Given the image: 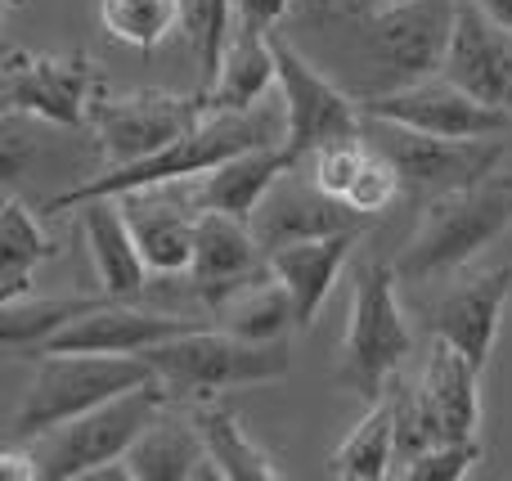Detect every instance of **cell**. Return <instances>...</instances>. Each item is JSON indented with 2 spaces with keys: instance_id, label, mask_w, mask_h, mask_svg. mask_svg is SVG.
Segmentation results:
<instances>
[{
  "instance_id": "8fae6325",
  "label": "cell",
  "mask_w": 512,
  "mask_h": 481,
  "mask_svg": "<svg viewBox=\"0 0 512 481\" xmlns=\"http://www.w3.org/2000/svg\"><path fill=\"white\" fill-rule=\"evenodd\" d=\"M364 113L373 122H396L423 135H445V140H490V135H504L512 122V113L481 104L477 95H468L445 72H432L423 81L369 95L364 99Z\"/></svg>"
},
{
  "instance_id": "d6986e66",
  "label": "cell",
  "mask_w": 512,
  "mask_h": 481,
  "mask_svg": "<svg viewBox=\"0 0 512 481\" xmlns=\"http://www.w3.org/2000/svg\"><path fill=\"white\" fill-rule=\"evenodd\" d=\"M418 401L441 441H472L481 428V365L454 342L432 338V356L418 378Z\"/></svg>"
},
{
  "instance_id": "ac0fdd59",
  "label": "cell",
  "mask_w": 512,
  "mask_h": 481,
  "mask_svg": "<svg viewBox=\"0 0 512 481\" xmlns=\"http://www.w3.org/2000/svg\"><path fill=\"white\" fill-rule=\"evenodd\" d=\"M512 293V270L495 266V270H477L463 284H454L450 293L436 306V338L454 342L472 365L486 369L490 351H495L499 338V315H504V302Z\"/></svg>"
},
{
  "instance_id": "83f0119b",
  "label": "cell",
  "mask_w": 512,
  "mask_h": 481,
  "mask_svg": "<svg viewBox=\"0 0 512 481\" xmlns=\"http://www.w3.org/2000/svg\"><path fill=\"white\" fill-rule=\"evenodd\" d=\"M104 288L95 297H41V293H23L14 302H0V342L5 351L23 356V351H36L54 338L59 329H68L77 315H86L90 306L104 302Z\"/></svg>"
},
{
  "instance_id": "d4e9b609",
  "label": "cell",
  "mask_w": 512,
  "mask_h": 481,
  "mask_svg": "<svg viewBox=\"0 0 512 481\" xmlns=\"http://www.w3.org/2000/svg\"><path fill=\"white\" fill-rule=\"evenodd\" d=\"M189 419L203 432V446L216 464V477H230V481H279L283 477V468H274V459L256 446L243 414L221 405V396L216 401H194Z\"/></svg>"
},
{
  "instance_id": "7a4b0ae2",
  "label": "cell",
  "mask_w": 512,
  "mask_h": 481,
  "mask_svg": "<svg viewBox=\"0 0 512 481\" xmlns=\"http://www.w3.org/2000/svg\"><path fill=\"white\" fill-rule=\"evenodd\" d=\"M508 230H512V176L508 171H490V176L472 180L463 189L427 198L414 239L405 243V252L391 266H396L400 284H423L432 275L463 270L495 239H504Z\"/></svg>"
},
{
  "instance_id": "e575fe53",
  "label": "cell",
  "mask_w": 512,
  "mask_h": 481,
  "mask_svg": "<svg viewBox=\"0 0 512 481\" xmlns=\"http://www.w3.org/2000/svg\"><path fill=\"white\" fill-rule=\"evenodd\" d=\"M207 5L212 0H185V36L189 41H203V27H207Z\"/></svg>"
},
{
  "instance_id": "8d00e7d4",
  "label": "cell",
  "mask_w": 512,
  "mask_h": 481,
  "mask_svg": "<svg viewBox=\"0 0 512 481\" xmlns=\"http://www.w3.org/2000/svg\"><path fill=\"white\" fill-rule=\"evenodd\" d=\"M18 5H23V0H9V9H18Z\"/></svg>"
},
{
  "instance_id": "44dd1931",
  "label": "cell",
  "mask_w": 512,
  "mask_h": 481,
  "mask_svg": "<svg viewBox=\"0 0 512 481\" xmlns=\"http://www.w3.org/2000/svg\"><path fill=\"white\" fill-rule=\"evenodd\" d=\"M360 239V230H342V234H319V239H301V243H283L270 252L274 275L283 279L292 297V311H297V329H310L315 315L324 311L328 293L337 288L351 248Z\"/></svg>"
},
{
  "instance_id": "2e32d148",
  "label": "cell",
  "mask_w": 512,
  "mask_h": 481,
  "mask_svg": "<svg viewBox=\"0 0 512 481\" xmlns=\"http://www.w3.org/2000/svg\"><path fill=\"white\" fill-rule=\"evenodd\" d=\"M301 167V162H297ZM283 171L252 212V230L265 243V252L283 248V243L319 239V234H342V230H364V216L346 207L342 198L324 194L310 180V171Z\"/></svg>"
},
{
  "instance_id": "e0dca14e",
  "label": "cell",
  "mask_w": 512,
  "mask_h": 481,
  "mask_svg": "<svg viewBox=\"0 0 512 481\" xmlns=\"http://www.w3.org/2000/svg\"><path fill=\"white\" fill-rule=\"evenodd\" d=\"M117 198H122L126 221H131L135 243H140L153 275H189L203 207L189 194H180V185L131 189V194H117Z\"/></svg>"
},
{
  "instance_id": "d6a6232c",
  "label": "cell",
  "mask_w": 512,
  "mask_h": 481,
  "mask_svg": "<svg viewBox=\"0 0 512 481\" xmlns=\"http://www.w3.org/2000/svg\"><path fill=\"white\" fill-rule=\"evenodd\" d=\"M477 464H481L477 437L472 441H436V446H427L418 459H409V464L400 468V477H409V481H459Z\"/></svg>"
},
{
  "instance_id": "4316f807",
  "label": "cell",
  "mask_w": 512,
  "mask_h": 481,
  "mask_svg": "<svg viewBox=\"0 0 512 481\" xmlns=\"http://www.w3.org/2000/svg\"><path fill=\"white\" fill-rule=\"evenodd\" d=\"M59 257V243L41 230L36 212L9 194L0 207V302L32 293V275L41 261Z\"/></svg>"
},
{
  "instance_id": "f1b7e54d",
  "label": "cell",
  "mask_w": 512,
  "mask_h": 481,
  "mask_svg": "<svg viewBox=\"0 0 512 481\" xmlns=\"http://www.w3.org/2000/svg\"><path fill=\"white\" fill-rule=\"evenodd\" d=\"M216 324L248 342H279L288 333V324L297 329V311H292V297L283 288L279 275H265L256 284L239 288L234 297H225L216 306Z\"/></svg>"
},
{
  "instance_id": "4dcf8cb0",
  "label": "cell",
  "mask_w": 512,
  "mask_h": 481,
  "mask_svg": "<svg viewBox=\"0 0 512 481\" xmlns=\"http://www.w3.org/2000/svg\"><path fill=\"white\" fill-rule=\"evenodd\" d=\"M400 189H405V180H400V167L391 162V153L378 149V144H369V158H364L351 194H346V207H355L360 216H378L396 203Z\"/></svg>"
},
{
  "instance_id": "30bf717a",
  "label": "cell",
  "mask_w": 512,
  "mask_h": 481,
  "mask_svg": "<svg viewBox=\"0 0 512 481\" xmlns=\"http://www.w3.org/2000/svg\"><path fill=\"white\" fill-rule=\"evenodd\" d=\"M274 63H279V99L288 113V149L297 158H310L324 144L364 135L355 99L333 77H324L288 36H274Z\"/></svg>"
},
{
  "instance_id": "5b68a950",
  "label": "cell",
  "mask_w": 512,
  "mask_h": 481,
  "mask_svg": "<svg viewBox=\"0 0 512 481\" xmlns=\"http://www.w3.org/2000/svg\"><path fill=\"white\" fill-rule=\"evenodd\" d=\"M454 14H459V0H382L378 9H369L355 23L360 59L369 68V95L441 72Z\"/></svg>"
},
{
  "instance_id": "7402d4cb",
  "label": "cell",
  "mask_w": 512,
  "mask_h": 481,
  "mask_svg": "<svg viewBox=\"0 0 512 481\" xmlns=\"http://www.w3.org/2000/svg\"><path fill=\"white\" fill-rule=\"evenodd\" d=\"M297 153L288 144H261V149H243L234 158H225L221 167H212L207 176L189 180V198H194L203 212H230L252 221V212L261 207V198L270 194V185L283 171L297 167Z\"/></svg>"
},
{
  "instance_id": "f546056e",
  "label": "cell",
  "mask_w": 512,
  "mask_h": 481,
  "mask_svg": "<svg viewBox=\"0 0 512 481\" xmlns=\"http://www.w3.org/2000/svg\"><path fill=\"white\" fill-rule=\"evenodd\" d=\"M99 23L131 50H158L171 32H185V0H99Z\"/></svg>"
},
{
  "instance_id": "52a82bcc",
  "label": "cell",
  "mask_w": 512,
  "mask_h": 481,
  "mask_svg": "<svg viewBox=\"0 0 512 481\" xmlns=\"http://www.w3.org/2000/svg\"><path fill=\"white\" fill-rule=\"evenodd\" d=\"M396 266L387 261H369L355 279V297H351V320L342 333V356H337V387L378 401L387 392V383L396 378L400 360L414 347L409 320L400 311L396 297Z\"/></svg>"
},
{
  "instance_id": "3957f363",
  "label": "cell",
  "mask_w": 512,
  "mask_h": 481,
  "mask_svg": "<svg viewBox=\"0 0 512 481\" xmlns=\"http://www.w3.org/2000/svg\"><path fill=\"white\" fill-rule=\"evenodd\" d=\"M171 401H216L234 387H261L288 378V356L279 342H248L221 324H203L180 338H167L144 351Z\"/></svg>"
},
{
  "instance_id": "5bb4252c",
  "label": "cell",
  "mask_w": 512,
  "mask_h": 481,
  "mask_svg": "<svg viewBox=\"0 0 512 481\" xmlns=\"http://www.w3.org/2000/svg\"><path fill=\"white\" fill-rule=\"evenodd\" d=\"M441 72L481 104L512 113V27L490 18L477 0H459Z\"/></svg>"
},
{
  "instance_id": "cb8c5ba5",
  "label": "cell",
  "mask_w": 512,
  "mask_h": 481,
  "mask_svg": "<svg viewBox=\"0 0 512 481\" xmlns=\"http://www.w3.org/2000/svg\"><path fill=\"white\" fill-rule=\"evenodd\" d=\"M270 86H279L274 32H230L221 63H216V77L203 95L212 113H243V108L270 99Z\"/></svg>"
},
{
  "instance_id": "603a6c76",
  "label": "cell",
  "mask_w": 512,
  "mask_h": 481,
  "mask_svg": "<svg viewBox=\"0 0 512 481\" xmlns=\"http://www.w3.org/2000/svg\"><path fill=\"white\" fill-rule=\"evenodd\" d=\"M95 477H126V481H198L216 477V464L203 446V432L194 428V419H153L140 432L122 464L104 468Z\"/></svg>"
},
{
  "instance_id": "d590c367",
  "label": "cell",
  "mask_w": 512,
  "mask_h": 481,
  "mask_svg": "<svg viewBox=\"0 0 512 481\" xmlns=\"http://www.w3.org/2000/svg\"><path fill=\"white\" fill-rule=\"evenodd\" d=\"M481 9H486L490 18H499L504 27H512V0H477Z\"/></svg>"
},
{
  "instance_id": "484cf974",
  "label": "cell",
  "mask_w": 512,
  "mask_h": 481,
  "mask_svg": "<svg viewBox=\"0 0 512 481\" xmlns=\"http://www.w3.org/2000/svg\"><path fill=\"white\" fill-rule=\"evenodd\" d=\"M333 477L342 481H382L396 477V396L391 387L369 401V410L351 423L342 446L333 450Z\"/></svg>"
},
{
  "instance_id": "8992f818",
  "label": "cell",
  "mask_w": 512,
  "mask_h": 481,
  "mask_svg": "<svg viewBox=\"0 0 512 481\" xmlns=\"http://www.w3.org/2000/svg\"><path fill=\"white\" fill-rule=\"evenodd\" d=\"M153 365L144 356H90V351H72V356H41L36 378L27 383L23 405H18L9 441H32L41 432L59 428V423L77 419V414L95 410V405L113 401V396L131 392L140 383H153Z\"/></svg>"
},
{
  "instance_id": "7c38bea8",
  "label": "cell",
  "mask_w": 512,
  "mask_h": 481,
  "mask_svg": "<svg viewBox=\"0 0 512 481\" xmlns=\"http://www.w3.org/2000/svg\"><path fill=\"white\" fill-rule=\"evenodd\" d=\"M378 126H382L378 149L391 153L405 189L423 194V203L490 176V171L499 167V153H504L495 144V135H490V140H445V135H423V131H409V126H396V122H378Z\"/></svg>"
},
{
  "instance_id": "4fadbf2b",
  "label": "cell",
  "mask_w": 512,
  "mask_h": 481,
  "mask_svg": "<svg viewBox=\"0 0 512 481\" xmlns=\"http://www.w3.org/2000/svg\"><path fill=\"white\" fill-rule=\"evenodd\" d=\"M207 320H180V315L144 311L131 306V297H104L99 306H90L86 315L59 329L45 347H36L32 356H72V351H90V356H144L149 347L167 338H180L189 329H203Z\"/></svg>"
},
{
  "instance_id": "836d02e7",
  "label": "cell",
  "mask_w": 512,
  "mask_h": 481,
  "mask_svg": "<svg viewBox=\"0 0 512 481\" xmlns=\"http://www.w3.org/2000/svg\"><path fill=\"white\" fill-rule=\"evenodd\" d=\"M297 0H230V32H274Z\"/></svg>"
},
{
  "instance_id": "1f68e13d",
  "label": "cell",
  "mask_w": 512,
  "mask_h": 481,
  "mask_svg": "<svg viewBox=\"0 0 512 481\" xmlns=\"http://www.w3.org/2000/svg\"><path fill=\"white\" fill-rule=\"evenodd\" d=\"M364 158H369V144H364V135H355V140H337V144H324V149H315L310 153V180H315L324 194H333V198H342L346 203V194H351V185H355V176H360V167H364Z\"/></svg>"
},
{
  "instance_id": "ffe728a7",
  "label": "cell",
  "mask_w": 512,
  "mask_h": 481,
  "mask_svg": "<svg viewBox=\"0 0 512 481\" xmlns=\"http://www.w3.org/2000/svg\"><path fill=\"white\" fill-rule=\"evenodd\" d=\"M81 212V239H86V252L95 261L99 288L108 297H140L144 284H149V261H144L140 243H135V230L126 221V207L117 194L108 198H86L77 207Z\"/></svg>"
},
{
  "instance_id": "6da1fadb",
  "label": "cell",
  "mask_w": 512,
  "mask_h": 481,
  "mask_svg": "<svg viewBox=\"0 0 512 481\" xmlns=\"http://www.w3.org/2000/svg\"><path fill=\"white\" fill-rule=\"evenodd\" d=\"M261 144H288L283 99H261L256 108H243V113H207L194 131L171 140L167 149L149 153V158L131 162V167H104L86 185L63 189L59 198H50L45 212H68V207H81L86 198L131 194V189L189 185V180L207 176L212 167H221L225 158H234L243 149H261Z\"/></svg>"
},
{
  "instance_id": "ba28073f",
  "label": "cell",
  "mask_w": 512,
  "mask_h": 481,
  "mask_svg": "<svg viewBox=\"0 0 512 481\" xmlns=\"http://www.w3.org/2000/svg\"><path fill=\"white\" fill-rule=\"evenodd\" d=\"M5 104L14 117H41L54 126H86L95 117L99 99L108 95L95 59L81 50L41 54L9 45L5 50Z\"/></svg>"
},
{
  "instance_id": "9a60e30c",
  "label": "cell",
  "mask_w": 512,
  "mask_h": 481,
  "mask_svg": "<svg viewBox=\"0 0 512 481\" xmlns=\"http://www.w3.org/2000/svg\"><path fill=\"white\" fill-rule=\"evenodd\" d=\"M274 275L270 252L256 239L252 221L230 212H203L198 216V243H194V266H189V284L207 306H221L239 288L256 279Z\"/></svg>"
},
{
  "instance_id": "9c48e42d",
  "label": "cell",
  "mask_w": 512,
  "mask_h": 481,
  "mask_svg": "<svg viewBox=\"0 0 512 481\" xmlns=\"http://www.w3.org/2000/svg\"><path fill=\"white\" fill-rule=\"evenodd\" d=\"M207 108V95H176V90H126V95H104L90 117L99 153L108 167H131L149 153L167 149L185 131H194Z\"/></svg>"
},
{
  "instance_id": "277c9868",
  "label": "cell",
  "mask_w": 512,
  "mask_h": 481,
  "mask_svg": "<svg viewBox=\"0 0 512 481\" xmlns=\"http://www.w3.org/2000/svg\"><path fill=\"white\" fill-rule=\"evenodd\" d=\"M171 405V392L153 378V383H140L131 392L113 396V401L95 405V410L77 414V419L59 423V428L32 437L36 464H41V477L50 481H81L95 477L104 468L122 464L126 450L140 441V432L158 419L162 410Z\"/></svg>"
}]
</instances>
